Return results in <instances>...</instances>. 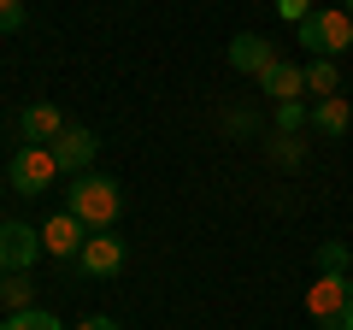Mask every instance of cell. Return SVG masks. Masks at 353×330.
I'll use <instances>...</instances> for the list:
<instances>
[{"mask_svg": "<svg viewBox=\"0 0 353 330\" xmlns=\"http://www.w3.org/2000/svg\"><path fill=\"white\" fill-rule=\"evenodd\" d=\"M65 213H77L88 230H112L118 213H124V195H118L112 177L83 171V177H71V189H65Z\"/></svg>", "mask_w": 353, "mask_h": 330, "instance_id": "6da1fadb", "label": "cell"}, {"mask_svg": "<svg viewBox=\"0 0 353 330\" xmlns=\"http://www.w3.org/2000/svg\"><path fill=\"white\" fill-rule=\"evenodd\" d=\"M306 318L318 330H353V283L347 271H318L306 283Z\"/></svg>", "mask_w": 353, "mask_h": 330, "instance_id": "7a4b0ae2", "label": "cell"}, {"mask_svg": "<svg viewBox=\"0 0 353 330\" xmlns=\"http://www.w3.org/2000/svg\"><path fill=\"white\" fill-rule=\"evenodd\" d=\"M294 36H301V48L312 59H336L341 48H353V18L341 6H318L306 24H294Z\"/></svg>", "mask_w": 353, "mask_h": 330, "instance_id": "3957f363", "label": "cell"}, {"mask_svg": "<svg viewBox=\"0 0 353 330\" xmlns=\"http://www.w3.org/2000/svg\"><path fill=\"white\" fill-rule=\"evenodd\" d=\"M53 183H59V159H53V148H18L12 153V189L18 195H48Z\"/></svg>", "mask_w": 353, "mask_h": 330, "instance_id": "277c9868", "label": "cell"}, {"mask_svg": "<svg viewBox=\"0 0 353 330\" xmlns=\"http://www.w3.org/2000/svg\"><path fill=\"white\" fill-rule=\"evenodd\" d=\"M36 254H48V248H41V230L6 218V224H0V271H30Z\"/></svg>", "mask_w": 353, "mask_h": 330, "instance_id": "5b68a950", "label": "cell"}, {"mask_svg": "<svg viewBox=\"0 0 353 330\" xmlns=\"http://www.w3.org/2000/svg\"><path fill=\"white\" fill-rule=\"evenodd\" d=\"M88 236H94V230H88V224H83L77 213H53L48 224H41V248H48L53 260H77V254H83V242H88Z\"/></svg>", "mask_w": 353, "mask_h": 330, "instance_id": "8992f818", "label": "cell"}, {"mask_svg": "<svg viewBox=\"0 0 353 330\" xmlns=\"http://www.w3.org/2000/svg\"><path fill=\"white\" fill-rule=\"evenodd\" d=\"M77 266H83V278H118V271H124V242H118L112 230H94V236L83 242Z\"/></svg>", "mask_w": 353, "mask_h": 330, "instance_id": "52a82bcc", "label": "cell"}, {"mask_svg": "<svg viewBox=\"0 0 353 330\" xmlns=\"http://www.w3.org/2000/svg\"><path fill=\"white\" fill-rule=\"evenodd\" d=\"M94 130H83V124H65L59 130V142H53V159H59V171H71V177H83L88 165H94Z\"/></svg>", "mask_w": 353, "mask_h": 330, "instance_id": "ba28073f", "label": "cell"}, {"mask_svg": "<svg viewBox=\"0 0 353 330\" xmlns=\"http://www.w3.org/2000/svg\"><path fill=\"white\" fill-rule=\"evenodd\" d=\"M59 130H65V118H59V106H48V101H36V106L18 113V136H24L30 148H53Z\"/></svg>", "mask_w": 353, "mask_h": 330, "instance_id": "9c48e42d", "label": "cell"}, {"mask_svg": "<svg viewBox=\"0 0 353 330\" xmlns=\"http://www.w3.org/2000/svg\"><path fill=\"white\" fill-rule=\"evenodd\" d=\"M230 65H236L241 77H265L271 65H277V48H271L265 36H236L230 41Z\"/></svg>", "mask_w": 353, "mask_h": 330, "instance_id": "30bf717a", "label": "cell"}, {"mask_svg": "<svg viewBox=\"0 0 353 330\" xmlns=\"http://www.w3.org/2000/svg\"><path fill=\"white\" fill-rule=\"evenodd\" d=\"M259 89L271 95L277 106H283V101H301V95H306V71H301V65H289V59H277L271 71L259 77Z\"/></svg>", "mask_w": 353, "mask_h": 330, "instance_id": "8fae6325", "label": "cell"}, {"mask_svg": "<svg viewBox=\"0 0 353 330\" xmlns=\"http://www.w3.org/2000/svg\"><path fill=\"white\" fill-rule=\"evenodd\" d=\"M312 124L324 130V136H347V124H353V106L341 101V95H330V101H318V106H312Z\"/></svg>", "mask_w": 353, "mask_h": 330, "instance_id": "7c38bea8", "label": "cell"}, {"mask_svg": "<svg viewBox=\"0 0 353 330\" xmlns=\"http://www.w3.org/2000/svg\"><path fill=\"white\" fill-rule=\"evenodd\" d=\"M0 301H6V313H24V307H36V283L24 271H6L0 278Z\"/></svg>", "mask_w": 353, "mask_h": 330, "instance_id": "4fadbf2b", "label": "cell"}, {"mask_svg": "<svg viewBox=\"0 0 353 330\" xmlns=\"http://www.w3.org/2000/svg\"><path fill=\"white\" fill-rule=\"evenodd\" d=\"M301 71H306V95H318V101H330V95L341 89L336 59H312V65H301Z\"/></svg>", "mask_w": 353, "mask_h": 330, "instance_id": "5bb4252c", "label": "cell"}, {"mask_svg": "<svg viewBox=\"0 0 353 330\" xmlns=\"http://www.w3.org/2000/svg\"><path fill=\"white\" fill-rule=\"evenodd\" d=\"M0 330H65L53 313H41V307H24V313H6L0 318Z\"/></svg>", "mask_w": 353, "mask_h": 330, "instance_id": "9a60e30c", "label": "cell"}, {"mask_svg": "<svg viewBox=\"0 0 353 330\" xmlns=\"http://www.w3.org/2000/svg\"><path fill=\"white\" fill-rule=\"evenodd\" d=\"M347 242H324V248H318V271H347Z\"/></svg>", "mask_w": 353, "mask_h": 330, "instance_id": "2e32d148", "label": "cell"}, {"mask_svg": "<svg viewBox=\"0 0 353 330\" xmlns=\"http://www.w3.org/2000/svg\"><path fill=\"white\" fill-rule=\"evenodd\" d=\"M306 118H312V113H306L301 101H283V106H277V130H283V136H294V130H301Z\"/></svg>", "mask_w": 353, "mask_h": 330, "instance_id": "e0dca14e", "label": "cell"}, {"mask_svg": "<svg viewBox=\"0 0 353 330\" xmlns=\"http://www.w3.org/2000/svg\"><path fill=\"white\" fill-rule=\"evenodd\" d=\"M24 30V0H0V36Z\"/></svg>", "mask_w": 353, "mask_h": 330, "instance_id": "ac0fdd59", "label": "cell"}, {"mask_svg": "<svg viewBox=\"0 0 353 330\" xmlns=\"http://www.w3.org/2000/svg\"><path fill=\"white\" fill-rule=\"evenodd\" d=\"M277 12L289 18V24H306V18H312L318 6H312V0H277Z\"/></svg>", "mask_w": 353, "mask_h": 330, "instance_id": "d6986e66", "label": "cell"}, {"mask_svg": "<svg viewBox=\"0 0 353 330\" xmlns=\"http://www.w3.org/2000/svg\"><path fill=\"white\" fill-rule=\"evenodd\" d=\"M77 330H124V324H118V318H106V313H94V318H83Z\"/></svg>", "mask_w": 353, "mask_h": 330, "instance_id": "ffe728a7", "label": "cell"}, {"mask_svg": "<svg viewBox=\"0 0 353 330\" xmlns=\"http://www.w3.org/2000/svg\"><path fill=\"white\" fill-rule=\"evenodd\" d=\"M341 12H347V18H353V0H341Z\"/></svg>", "mask_w": 353, "mask_h": 330, "instance_id": "44dd1931", "label": "cell"}]
</instances>
